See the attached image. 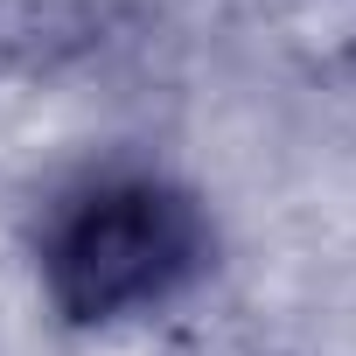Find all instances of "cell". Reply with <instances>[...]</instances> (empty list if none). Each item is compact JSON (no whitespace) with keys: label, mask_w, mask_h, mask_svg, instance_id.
<instances>
[{"label":"cell","mask_w":356,"mask_h":356,"mask_svg":"<svg viewBox=\"0 0 356 356\" xmlns=\"http://www.w3.org/2000/svg\"><path fill=\"white\" fill-rule=\"evenodd\" d=\"M210 266V217L168 175H105L42 231V286L63 321L98 328L175 300Z\"/></svg>","instance_id":"6da1fadb"}]
</instances>
